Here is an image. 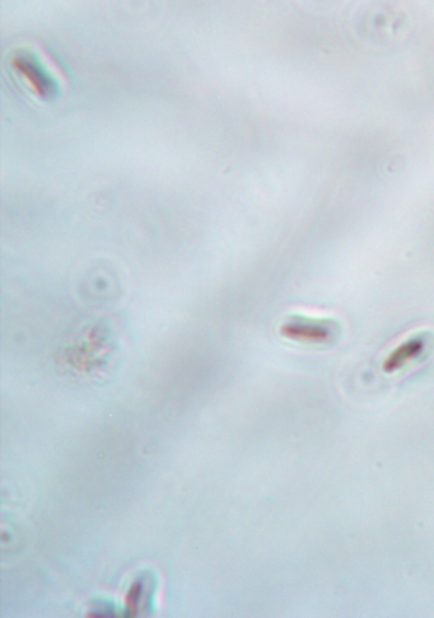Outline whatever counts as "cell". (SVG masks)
Listing matches in <instances>:
<instances>
[{"label":"cell","mask_w":434,"mask_h":618,"mask_svg":"<svg viewBox=\"0 0 434 618\" xmlns=\"http://www.w3.org/2000/svg\"><path fill=\"white\" fill-rule=\"evenodd\" d=\"M7 65L13 77L41 102L58 100L68 83L63 65L42 46H18L9 53Z\"/></svg>","instance_id":"cell-1"},{"label":"cell","mask_w":434,"mask_h":618,"mask_svg":"<svg viewBox=\"0 0 434 618\" xmlns=\"http://www.w3.org/2000/svg\"><path fill=\"white\" fill-rule=\"evenodd\" d=\"M342 332V325L335 318L300 315L294 313L280 323L279 334L284 339L306 345L334 343Z\"/></svg>","instance_id":"cell-2"},{"label":"cell","mask_w":434,"mask_h":618,"mask_svg":"<svg viewBox=\"0 0 434 618\" xmlns=\"http://www.w3.org/2000/svg\"><path fill=\"white\" fill-rule=\"evenodd\" d=\"M433 345V337L429 332H419L409 336L403 343L396 345L382 363V371L386 374H394L409 365L418 362L427 355Z\"/></svg>","instance_id":"cell-3"}]
</instances>
